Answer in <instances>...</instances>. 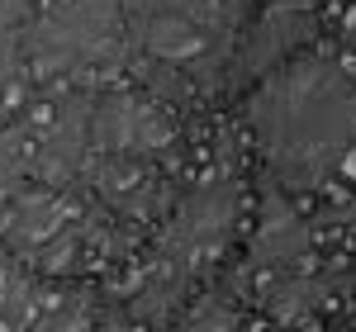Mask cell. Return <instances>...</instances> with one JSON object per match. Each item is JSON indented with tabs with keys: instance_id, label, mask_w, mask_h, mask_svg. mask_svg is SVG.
<instances>
[{
	"instance_id": "7a4b0ae2",
	"label": "cell",
	"mask_w": 356,
	"mask_h": 332,
	"mask_svg": "<svg viewBox=\"0 0 356 332\" xmlns=\"http://www.w3.org/2000/svg\"><path fill=\"white\" fill-rule=\"evenodd\" d=\"M238 214H243V181L228 162H219L195 181V190L181 194V204L166 219L152 261L143 271V294H138L143 318H166L186 299L191 280L204 276L228 251L238 233Z\"/></svg>"
},
{
	"instance_id": "52a82bcc",
	"label": "cell",
	"mask_w": 356,
	"mask_h": 332,
	"mask_svg": "<svg viewBox=\"0 0 356 332\" xmlns=\"http://www.w3.org/2000/svg\"><path fill=\"white\" fill-rule=\"evenodd\" d=\"M332 285L328 276H309V271H285L266 285L261 294V308L271 313L275 323H300L309 313H318L323 304H332Z\"/></svg>"
},
{
	"instance_id": "8fae6325",
	"label": "cell",
	"mask_w": 356,
	"mask_h": 332,
	"mask_svg": "<svg viewBox=\"0 0 356 332\" xmlns=\"http://www.w3.org/2000/svg\"><path fill=\"white\" fill-rule=\"evenodd\" d=\"M100 332H134V328H119V323H110V328H100Z\"/></svg>"
},
{
	"instance_id": "ba28073f",
	"label": "cell",
	"mask_w": 356,
	"mask_h": 332,
	"mask_svg": "<svg viewBox=\"0 0 356 332\" xmlns=\"http://www.w3.org/2000/svg\"><path fill=\"white\" fill-rule=\"evenodd\" d=\"M53 299H43V290L24 276V266L0 256V332L24 328L29 318H38Z\"/></svg>"
},
{
	"instance_id": "277c9868",
	"label": "cell",
	"mask_w": 356,
	"mask_h": 332,
	"mask_svg": "<svg viewBox=\"0 0 356 332\" xmlns=\"http://www.w3.org/2000/svg\"><path fill=\"white\" fill-rule=\"evenodd\" d=\"M19 53L38 76L114 67L129 53L124 5L119 0H57L53 10L19 38Z\"/></svg>"
},
{
	"instance_id": "8992f818",
	"label": "cell",
	"mask_w": 356,
	"mask_h": 332,
	"mask_svg": "<svg viewBox=\"0 0 356 332\" xmlns=\"http://www.w3.org/2000/svg\"><path fill=\"white\" fill-rule=\"evenodd\" d=\"M252 271H304V256L314 251L309 238V223L295 214L290 194L285 190H266L261 194V209H257V228H252Z\"/></svg>"
},
{
	"instance_id": "5b68a950",
	"label": "cell",
	"mask_w": 356,
	"mask_h": 332,
	"mask_svg": "<svg viewBox=\"0 0 356 332\" xmlns=\"http://www.w3.org/2000/svg\"><path fill=\"white\" fill-rule=\"evenodd\" d=\"M314 24H318L314 0H266L243 24V38H238L233 62H228V81L257 85L266 72H275L280 62H290L314 38Z\"/></svg>"
},
{
	"instance_id": "6da1fadb",
	"label": "cell",
	"mask_w": 356,
	"mask_h": 332,
	"mask_svg": "<svg viewBox=\"0 0 356 332\" xmlns=\"http://www.w3.org/2000/svg\"><path fill=\"white\" fill-rule=\"evenodd\" d=\"M243 119L275 190H318L356 142V81L347 57L295 53L247 90Z\"/></svg>"
},
{
	"instance_id": "9c48e42d",
	"label": "cell",
	"mask_w": 356,
	"mask_h": 332,
	"mask_svg": "<svg viewBox=\"0 0 356 332\" xmlns=\"http://www.w3.org/2000/svg\"><path fill=\"white\" fill-rule=\"evenodd\" d=\"M181 332H247V323L223 294H200V299L186 308Z\"/></svg>"
},
{
	"instance_id": "3957f363",
	"label": "cell",
	"mask_w": 356,
	"mask_h": 332,
	"mask_svg": "<svg viewBox=\"0 0 356 332\" xmlns=\"http://www.w3.org/2000/svg\"><path fill=\"white\" fill-rule=\"evenodd\" d=\"M129 53L147 67V76L176 85L181 76H219L233 62L252 0H119Z\"/></svg>"
},
{
	"instance_id": "30bf717a",
	"label": "cell",
	"mask_w": 356,
	"mask_h": 332,
	"mask_svg": "<svg viewBox=\"0 0 356 332\" xmlns=\"http://www.w3.org/2000/svg\"><path fill=\"white\" fill-rule=\"evenodd\" d=\"M86 318L90 313H86L81 299H53L38 318H29L24 328H15V332H86Z\"/></svg>"
}]
</instances>
